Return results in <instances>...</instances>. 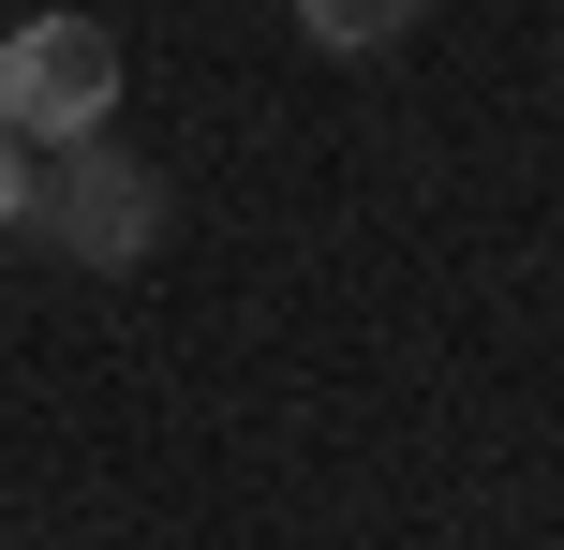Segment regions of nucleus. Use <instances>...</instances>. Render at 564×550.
Segmentation results:
<instances>
[{
  "label": "nucleus",
  "mask_w": 564,
  "mask_h": 550,
  "mask_svg": "<svg viewBox=\"0 0 564 550\" xmlns=\"http://www.w3.org/2000/svg\"><path fill=\"white\" fill-rule=\"evenodd\" d=\"M30 238H59V254H89V268H134L149 238H164V179L134 164V149H59V179H45V208H30Z\"/></svg>",
  "instance_id": "nucleus-2"
},
{
  "label": "nucleus",
  "mask_w": 564,
  "mask_h": 550,
  "mask_svg": "<svg viewBox=\"0 0 564 550\" xmlns=\"http://www.w3.org/2000/svg\"><path fill=\"white\" fill-rule=\"evenodd\" d=\"M416 15H431V0H297V30H312L327 60H387Z\"/></svg>",
  "instance_id": "nucleus-3"
},
{
  "label": "nucleus",
  "mask_w": 564,
  "mask_h": 550,
  "mask_svg": "<svg viewBox=\"0 0 564 550\" xmlns=\"http://www.w3.org/2000/svg\"><path fill=\"white\" fill-rule=\"evenodd\" d=\"M30 208H45V179H30V149L0 134V224H30Z\"/></svg>",
  "instance_id": "nucleus-4"
},
{
  "label": "nucleus",
  "mask_w": 564,
  "mask_h": 550,
  "mask_svg": "<svg viewBox=\"0 0 564 550\" xmlns=\"http://www.w3.org/2000/svg\"><path fill=\"white\" fill-rule=\"evenodd\" d=\"M105 119H119L105 15H15V30H0V134H15V149H89Z\"/></svg>",
  "instance_id": "nucleus-1"
}]
</instances>
